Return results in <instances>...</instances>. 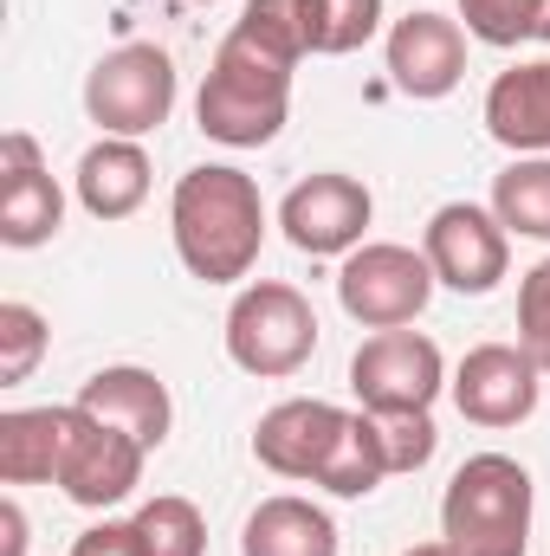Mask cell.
I'll list each match as a JSON object with an SVG mask.
<instances>
[{
    "label": "cell",
    "instance_id": "9",
    "mask_svg": "<svg viewBox=\"0 0 550 556\" xmlns=\"http://www.w3.org/2000/svg\"><path fill=\"white\" fill-rule=\"evenodd\" d=\"M370 214H376L370 188H363L357 175H337V168L304 175V181L278 201L285 240H291L298 253H311V260H343V253H357L363 233H370Z\"/></svg>",
    "mask_w": 550,
    "mask_h": 556
},
{
    "label": "cell",
    "instance_id": "6",
    "mask_svg": "<svg viewBox=\"0 0 550 556\" xmlns=\"http://www.w3.org/2000/svg\"><path fill=\"white\" fill-rule=\"evenodd\" d=\"M434 266L427 253L396 247V240H363L357 253H343L337 266V304L363 324V330H409L434 298Z\"/></svg>",
    "mask_w": 550,
    "mask_h": 556
},
{
    "label": "cell",
    "instance_id": "13",
    "mask_svg": "<svg viewBox=\"0 0 550 556\" xmlns=\"http://www.w3.org/2000/svg\"><path fill=\"white\" fill-rule=\"evenodd\" d=\"M383 59H389V78H396L402 98L434 104V98H447L466 78V33H460V20L421 7V13L389 26V52Z\"/></svg>",
    "mask_w": 550,
    "mask_h": 556
},
{
    "label": "cell",
    "instance_id": "7",
    "mask_svg": "<svg viewBox=\"0 0 550 556\" xmlns=\"http://www.w3.org/2000/svg\"><path fill=\"white\" fill-rule=\"evenodd\" d=\"M421 253H427V266H434V278H440L447 291L486 298V291L505 278V266H512V233L499 227L492 207H479V201H447V207H434V220H427V233H421Z\"/></svg>",
    "mask_w": 550,
    "mask_h": 556
},
{
    "label": "cell",
    "instance_id": "18",
    "mask_svg": "<svg viewBox=\"0 0 550 556\" xmlns=\"http://www.w3.org/2000/svg\"><path fill=\"white\" fill-rule=\"evenodd\" d=\"M65 440H72V402L65 408H7L0 415V479L7 485H59Z\"/></svg>",
    "mask_w": 550,
    "mask_h": 556
},
{
    "label": "cell",
    "instance_id": "29",
    "mask_svg": "<svg viewBox=\"0 0 550 556\" xmlns=\"http://www.w3.org/2000/svg\"><path fill=\"white\" fill-rule=\"evenodd\" d=\"M72 556H149L142 551V538H137V525H91L78 544H72Z\"/></svg>",
    "mask_w": 550,
    "mask_h": 556
},
{
    "label": "cell",
    "instance_id": "26",
    "mask_svg": "<svg viewBox=\"0 0 550 556\" xmlns=\"http://www.w3.org/2000/svg\"><path fill=\"white\" fill-rule=\"evenodd\" d=\"M376 440H383L389 479H396V472H421V466L434 459V446H440L427 408H389V415H376Z\"/></svg>",
    "mask_w": 550,
    "mask_h": 556
},
{
    "label": "cell",
    "instance_id": "1",
    "mask_svg": "<svg viewBox=\"0 0 550 556\" xmlns=\"http://www.w3.org/2000/svg\"><path fill=\"white\" fill-rule=\"evenodd\" d=\"M168 233H175V253L182 266L201 278V285H234L260 266V247H266V201H260V181L234 162H201L175 181V201H168Z\"/></svg>",
    "mask_w": 550,
    "mask_h": 556
},
{
    "label": "cell",
    "instance_id": "5",
    "mask_svg": "<svg viewBox=\"0 0 550 556\" xmlns=\"http://www.w3.org/2000/svg\"><path fill=\"white\" fill-rule=\"evenodd\" d=\"M85 111L104 137L137 142L149 130H162L168 111H175V59L162 46H142V39L104 52L85 78Z\"/></svg>",
    "mask_w": 550,
    "mask_h": 556
},
{
    "label": "cell",
    "instance_id": "16",
    "mask_svg": "<svg viewBox=\"0 0 550 556\" xmlns=\"http://www.w3.org/2000/svg\"><path fill=\"white\" fill-rule=\"evenodd\" d=\"M486 137L512 155H550V59L512 65L486 91Z\"/></svg>",
    "mask_w": 550,
    "mask_h": 556
},
{
    "label": "cell",
    "instance_id": "23",
    "mask_svg": "<svg viewBox=\"0 0 550 556\" xmlns=\"http://www.w3.org/2000/svg\"><path fill=\"white\" fill-rule=\"evenodd\" d=\"M130 525H137V538L149 556H208V518L195 511V498L162 492V498L142 505Z\"/></svg>",
    "mask_w": 550,
    "mask_h": 556
},
{
    "label": "cell",
    "instance_id": "32",
    "mask_svg": "<svg viewBox=\"0 0 550 556\" xmlns=\"http://www.w3.org/2000/svg\"><path fill=\"white\" fill-rule=\"evenodd\" d=\"M538 39L550 46V0H545V13H538Z\"/></svg>",
    "mask_w": 550,
    "mask_h": 556
},
{
    "label": "cell",
    "instance_id": "19",
    "mask_svg": "<svg viewBox=\"0 0 550 556\" xmlns=\"http://www.w3.org/2000/svg\"><path fill=\"white\" fill-rule=\"evenodd\" d=\"M240 556H337V525L324 505L278 492V498H260V511L247 518Z\"/></svg>",
    "mask_w": 550,
    "mask_h": 556
},
{
    "label": "cell",
    "instance_id": "4",
    "mask_svg": "<svg viewBox=\"0 0 550 556\" xmlns=\"http://www.w3.org/2000/svg\"><path fill=\"white\" fill-rule=\"evenodd\" d=\"M317 350V311L298 285L285 278H260L234 298L227 311V356L247 376H298Z\"/></svg>",
    "mask_w": 550,
    "mask_h": 556
},
{
    "label": "cell",
    "instance_id": "24",
    "mask_svg": "<svg viewBox=\"0 0 550 556\" xmlns=\"http://www.w3.org/2000/svg\"><path fill=\"white\" fill-rule=\"evenodd\" d=\"M46 343H52L46 317H39L33 304L7 298V304H0V389H20V382H26V376L39 369Z\"/></svg>",
    "mask_w": 550,
    "mask_h": 556
},
{
    "label": "cell",
    "instance_id": "21",
    "mask_svg": "<svg viewBox=\"0 0 550 556\" xmlns=\"http://www.w3.org/2000/svg\"><path fill=\"white\" fill-rule=\"evenodd\" d=\"M492 214L518 240H550V155H518L492 181Z\"/></svg>",
    "mask_w": 550,
    "mask_h": 556
},
{
    "label": "cell",
    "instance_id": "8",
    "mask_svg": "<svg viewBox=\"0 0 550 556\" xmlns=\"http://www.w3.org/2000/svg\"><path fill=\"white\" fill-rule=\"evenodd\" d=\"M350 389L370 415L389 408H434V395L447 389V356L434 337L421 330H376L357 356H350Z\"/></svg>",
    "mask_w": 550,
    "mask_h": 556
},
{
    "label": "cell",
    "instance_id": "2",
    "mask_svg": "<svg viewBox=\"0 0 550 556\" xmlns=\"http://www.w3.org/2000/svg\"><path fill=\"white\" fill-rule=\"evenodd\" d=\"M291 59H278L273 46H260L253 33H227L208 78H201V98H195V124L201 137L227 142V149H260L285 130L291 117Z\"/></svg>",
    "mask_w": 550,
    "mask_h": 556
},
{
    "label": "cell",
    "instance_id": "22",
    "mask_svg": "<svg viewBox=\"0 0 550 556\" xmlns=\"http://www.w3.org/2000/svg\"><path fill=\"white\" fill-rule=\"evenodd\" d=\"M383 33V0H304V39L317 59H343Z\"/></svg>",
    "mask_w": 550,
    "mask_h": 556
},
{
    "label": "cell",
    "instance_id": "11",
    "mask_svg": "<svg viewBox=\"0 0 550 556\" xmlns=\"http://www.w3.org/2000/svg\"><path fill=\"white\" fill-rule=\"evenodd\" d=\"M538 376L545 369L518 343H479L460 356L447 389H453V408L473 427H518L538 415Z\"/></svg>",
    "mask_w": 550,
    "mask_h": 556
},
{
    "label": "cell",
    "instance_id": "31",
    "mask_svg": "<svg viewBox=\"0 0 550 556\" xmlns=\"http://www.w3.org/2000/svg\"><path fill=\"white\" fill-rule=\"evenodd\" d=\"M402 556H460V551H453V544L440 538V544H414V551H402Z\"/></svg>",
    "mask_w": 550,
    "mask_h": 556
},
{
    "label": "cell",
    "instance_id": "12",
    "mask_svg": "<svg viewBox=\"0 0 550 556\" xmlns=\"http://www.w3.org/2000/svg\"><path fill=\"white\" fill-rule=\"evenodd\" d=\"M59 220H65V194L46 175L39 142L26 130H7L0 137V240L13 253H26V247H46L59 233Z\"/></svg>",
    "mask_w": 550,
    "mask_h": 556
},
{
    "label": "cell",
    "instance_id": "14",
    "mask_svg": "<svg viewBox=\"0 0 550 556\" xmlns=\"http://www.w3.org/2000/svg\"><path fill=\"white\" fill-rule=\"evenodd\" d=\"M343 408H330V402H317V395H298V402H278L260 415L253 427V459L278 472V479H311L317 485V472H324V459H330V446H337V433H343Z\"/></svg>",
    "mask_w": 550,
    "mask_h": 556
},
{
    "label": "cell",
    "instance_id": "10",
    "mask_svg": "<svg viewBox=\"0 0 550 556\" xmlns=\"http://www.w3.org/2000/svg\"><path fill=\"white\" fill-rule=\"evenodd\" d=\"M142 459L149 446L130 440L124 427H104L98 415H85L72 402V440H65V459H59V492L85 511H111L124 505L142 485Z\"/></svg>",
    "mask_w": 550,
    "mask_h": 556
},
{
    "label": "cell",
    "instance_id": "3",
    "mask_svg": "<svg viewBox=\"0 0 550 556\" xmlns=\"http://www.w3.org/2000/svg\"><path fill=\"white\" fill-rule=\"evenodd\" d=\"M440 538L460 556L532 551V472L512 453H473L440 498Z\"/></svg>",
    "mask_w": 550,
    "mask_h": 556
},
{
    "label": "cell",
    "instance_id": "27",
    "mask_svg": "<svg viewBox=\"0 0 550 556\" xmlns=\"http://www.w3.org/2000/svg\"><path fill=\"white\" fill-rule=\"evenodd\" d=\"M234 26L253 33L260 46H273L278 59H291V65L311 52V39H304V0H247Z\"/></svg>",
    "mask_w": 550,
    "mask_h": 556
},
{
    "label": "cell",
    "instance_id": "30",
    "mask_svg": "<svg viewBox=\"0 0 550 556\" xmlns=\"http://www.w3.org/2000/svg\"><path fill=\"white\" fill-rule=\"evenodd\" d=\"M0 556H26V511L13 498L0 505Z\"/></svg>",
    "mask_w": 550,
    "mask_h": 556
},
{
    "label": "cell",
    "instance_id": "28",
    "mask_svg": "<svg viewBox=\"0 0 550 556\" xmlns=\"http://www.w3.org/2000/svg\"><path fill=\"white\" fill-rule=\"evenodd\" d=\"M518 350L550 376V260L518 278Z\"/></svg>",
    "mask_w": 550,
    "mask_h": 556
},
{
    "label": "cell",
    "instance_id": "33",
    "mask_svg": "<svg viewBox=\"0 0 550 556\" xmlns=\"http://www.w3.org/2000/svg\"><path fill=\"white\" fill-rule=\"evenodd\" d=\"M201 7H214V0H201Z\"/></svg>",
    "mask_w": 550,
    "mask_h": 556
},
{
    "label": "cell",
    "instance_id": "17",
    "mask_svg": "<svg viewBox=\"0 0 550 556\" xmlns=\"http://www.w3.org/2000/svg\"><path fill=\"white\" fill-rule=\"evenodd\" d=\"M78 207L91 220H130L149 201V155L130 137H104L78 155Z\"/></svg>",
    "mask_w": 550,
    "mask_h": 556
},
{
    "label": "cell",
    "instance_id": "15",
    "mask_svg": "<svg viewBox=\"0 0 550 556\" xmlns=\"http://www.w3.org/2000/svg\"><path fill=\"white\" fill-rule=\"evenodd\" d=\"M78 408L85 415H98L104 427H124L130 440H142L149 453L168 440V389H162V376L155 369H137V363H117V369H98L85 389H78Z\"/></svg>",
    "mask_w": 550,
    "mask_h": 556
},
{
    "label": "cell",
    "instance_id": "20",
    "mask_svg": "<svg viewBox=\"0 0 550 556\" xmlns=\"http://www.w3.org/2000/svg\"><path fill=\"white\" fill-rule=\"evenodd\" d=\"M383 479H389V459H383V440H376V415L363 408V415L343 420V433H337V446H330L317 485L337 492V498H370Z\"/></svg>",
    "mask_w": 550,
    "mask_h": 556
},
{
    "label": "cell",
    "instance_id": "25",
    "mask_svg": "<svg viewBox=\"0 0 550 556\" xmlns=\"http://www.w3.org/2000/svg\"><path fill=\"white\" fill-rule=\"evenodd\" d=\"M538 13H545V0H460L466 33L479 46H499V52L538 39Z\"/></svg>",
    "mask_w": 550,
    "mask_h": 556
}]
</instances>
